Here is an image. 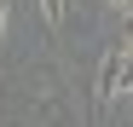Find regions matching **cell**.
<instances>
[{
	"label": "cell",
	"instance_id": "1",
	"mask_svg": "<svg viewBox=\"0 0 133 127\" xmlns=\"http://www.w3.org/2000/svg\"><path fill=\"white\" fill-rule=\"evenodd\" d=\"M98 93L116 98V93H133V46H110L104 69H98Z\"/></svg>",
	"mask_w": 133,
	"mask_h": 127
},
{
	"label": "cell",
	"instance_id": "3",
	"mask_svg": "<svg viewBox=\"0 0 133 127\" xmlns=\"http://www.w3.org/2000/svg\"><path fill=\"white\" fill-rule=\"evenodd\" d=\"M122 46H133V6L122 12Z\"/></svg>",
	"mask_w": 133,
	"mask_h": 127
},
{
	"label": "cell",
	"instance_id": "5",
	"mask_svg": "<svg viewBox=\"0 0 133 127\" xmlns=\"http://www.w3.org/2000/svg\"><path fill=\"white\" fill-rule=\"evenodd\" d=\"M110 6H122V12H127V6H133V0H110Z\"/></svg>",
	"mask_w": 133,
	"mask_h": 127
},
{
	"label": "cell",
	"instance_id": "2",
	"mask_svg": "<svg viewBox=\"0 0 133 127\" xmlns=\"http://www.w3.org/2000/svg\"><path fill=\"white\" fill-rule=\"evenodd\" d=\"M35 6H41V17H46L52 29H64V23H70V0H35Z\"/></svg>",
	"mask_w": 133,
	"mask_h": 127
},
{
	"label": "cell",
	"instance_id": "4",
	"mask_svg": "<svg viewBox=\"0 0 133 127\" xmlns=\"http://www.w3.org/2000/svg\"><path fill=\"white\" fill-rule=\"evenodd\" d=\"M6 23H12V0H0V40H6Z\"/></svg>",
	"mask_w": 133,
	"mask_h": 127
}]
</instances>
